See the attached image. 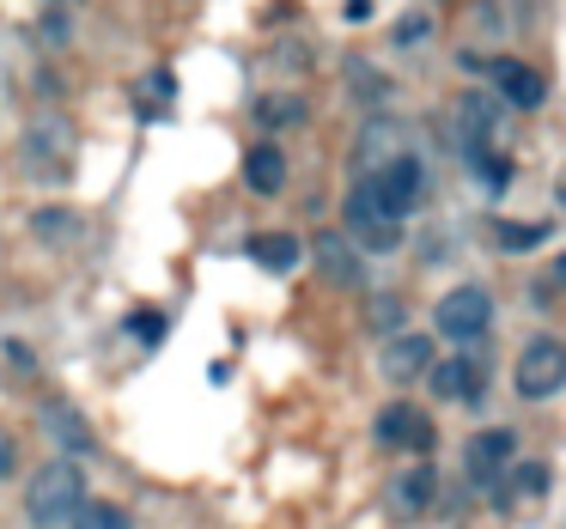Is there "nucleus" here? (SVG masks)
Instances as JSON below:
<instances>
[{"label":"nucleus","mask_w":566,"mask_h":529,"mask_svg":"<svg viewBox=\"0 0 566 529\" xmlns=\"http://www.w3.org/2000/svg\"><path fill=\"white\" fill-rule=\"evenodd\" d=\"M542 286H554V293H566V250L548 262V274H542Z\"/></svg>","instance_id":"2f4dec72"},{"label":"nucleus","mask_w":566,"mask_h":529,"mask_svg":"<svg viewBox=\"0 0 566 529\" xmlns=\"http://www.w3.org/2000/svg\"><path fill=\"white\" fill-rule=\"evenodd\" d=\"M427 366H432V335H415V329H402L396 341H384V353H378V378L384 383H415V378H427Z\"/></svg>","instance_id":"dca6fc26"},{"label":"nucleus","mask_w":566,"mask_h":529,"mask_svg":"<svg viewBox=\"0 0 566 529\" xmlns=\"http://www.w3.org/2000/svg\"><path fill=\"white\" fill-rule=\"evenodd\" d=\"M366 329L378 335V341H396V335L408 329V305H402V293H371V305H366Z\"/></svg>","instance_id":"412c9836"},{"label":"nucleus","mask_w":566,"mask_h":529,"mask_svg":"<svg viewBox=\"0 0 566 529\" xmlns=\"http://www.w3.org/2000/svg\"><path fill=\"white\" fill-rule=\"evenodd\" d=\"M342 220H347L342 237L359 250V256H396V250L408 244V225L390 220V208H384V195H378V183H371V177H354V183H347Z\"/></svg>","instance_id":"f257e3e1"},{"label":"nucleus","mask_w":566,"mask_h":529,"mask_svg":"<svg viewBox=\"0 0 566 529\" xmlns=\"http://www.w3.org/2000/svg\"><path fill=\"white\" fill-rule=\"evenodd\" d=\"M67 529H128V511L111 499H86L74 517H67Z\"/></svg>","instance_id":"b1692460"},{"label":"nucleus","mask_w":566,"mask_h":529,"mask_svg":"<svg viewBox=\"0 0 566 529\" xmlns=\"http://www.w3.org/2000/svg\"><path fill=\"white\" fill-rule=\"evenodd\" d=\"M432 499H439V468L432 463H402L390 475V487H384V505L396 517H427Z\"/></svg>","instance_id":"2eb2a0df"},{"label":"nucleus","mask_w":566,"mask_h":529,"mask_svg":"<svg viewBox=\"0 0 566 529\" xmlns=\"http://www.w3.org/2000/svg\"><path fill=\"white\" fill-rule=\"evenodd\" d=\"M512 390H517V402H554L566 390V341L560 335H530L512 366Z\"/></svg>","instance_id":"20e7f679"},{"label":"nucleus","mask_w":566,"mask_h":529,"mask_svg":"<svg viewBox=\"0 0 566 529\" xmlns=\"http://www.w3.org/2000/svg\"><path fill=\"white\" fill-rule=\"evenodd\" d=\"M19 475V438L13 426H0V480H13Z\"/></svg>","instance_id":"c756f323"},{"label":"nucleus","mask_w":566,"mask_h":529,"mask_svg":"<svg viewBox=\"0 0 566 529\" xmlns=\"http://www.w3.org/2000/svg\"><path fill=\"white\" fill-rule=\"evenodd\" d=\"M67 38H74L67 13H62V7H50V13H43V43H50V50H67Z\"/></svg>","instance_id":"c85d7f7f"},{"label":"nucleus","mask_w":566,"mask_h":529,"mask_svg":"<svg viewBox=\"0 0 566 529\" xmlns=\"http://www.w3.org/2000/svg\"><path fill=\"white\" fill-rule=\"evenodd\" d=\"M371 438L384 444V451H396V456H415V463H427V451L439 444V426H432V414L427 408H415V402H384L378 408V420H371Z\"/></svg>","instance_id":"39448f33"},{"label":"nucleus","mask_w":566,"mask_h":529,"mask_svg":"<svg viewBox=\"0 0 566 529\" xmlns=\"http://www.w3.org/2000/svg\"><path fill=\"white\" fill-rule=\"evenodd\" d=\"M31 232H38V244L62 250V244H74V237H80V213L74 208H38V213H31Z\"/></svg>","instance_id":"4be33fe9"},{"label":"nucleus","mask_w":566,"mask_h":529,"mask_svg":"<svg viewBox=\"0 0 566 529\" xmlns=\"http://www.w3.org/2000/svg\"><path fill=\"white\" fill-rule=\"evenodd\" d=\"M342 13L354 19V25H366V19H371V0H342Z\"/></svg>","instance_id":"473e14b6"},{"label":"nucleus","mask_w":566,"mask_h":529,"mask_svg":"<svg viewBox=\"0 0 566 529\" xmlns=\"http://www.w3.org/2000/svg\"><path fill=\"white\" fill-rule=\"evenodd\" d=\"M298 256H305V244H298L293 232H256V237H250V262L269 268V274H293Z\"/></svg>","instance_id":"6ab92c4d"},{"label":"nucleus","mask_w":566,"mask_h":529,"mask_svg":"<svg viewBox=\"0 0 566 529\" xmlns=\"http://www.w3.org/2000/svg\"><path fill=\"white\" fill-rule=\"evenodd\" d=\"M427 390L451 408H481L488 395V366L475 353H451V359H432L427 366Z\"/></svg>","instance_id":"f8f14e48"},{"label":"nucleus","mask_w":566,"mask_h":529,"mask_svg":"<svg viewBox=\"0 0 566 529\" xmlns=\"http://www.w3.org/2000/svg\"><path fill=\"white\" fill-rule=\"evenodd\" d=\"M244 189L262 201L286 195V152L274 147V140H256V147L244 152Z\"/></svg>","instance_id":"a211bd4d"},{"label":"nucleus","mask_w":566,"mask_h":529,"mask_svg":"<svg viewBox=\"0 0 566 529\" xmlns=\"http://www.w3.org/2000/svg\"><path fill=\"white\" fill-rule=\"evenodd\" d=\"M342 74H347V98H359L371 116H378V110H390V98H396V80L384 74V67L371 62V55H347V67H342Z\"/></svg>","instance_id":"f3484780"},{"label":"nucleus","mask_w":566,"mask_h":529,"mask_svg":"<svg viewBox=\"0 0 566 529\" xmlns=\"http://www.w3.org/2000/svg\"><path fill=\"white\" fill-rule=\"evenodd\" d=\"M67 159H74V128H67V116L43 110L25 123V135H19V165L38 177H62Z\"/></svg>","instance_id":"6e6552de"},{"label":"nucleus","mask_w":566,"mask_h":529,"mask_svg":"<svg viewBox=\"0 0 566 529\" xmlns=\"http://www.w3.org/2000/svg\"><path fill=\"white\" fill-rule=\"evenodd\" d=\"M505 480H517V499H542V493L554 487V468L548 463H517V468H505Z\"/></svg>","instance_id":"393cba45"},{"label":"nucleus","mask_w":566,"mask_h":529,"mask_svg":"<svg viewBox=\"0 0 566 529\" xmlns=\"http://www.w3.org/2000/svg\"><path fill=\"white\" fill-rule=\"evenodd\" d=\"M560 201H566V189H560Z\"/></svg>","instance_id":"f704fd0d"},{"label":"nucleus","mask_w":566,"mask_h":529,"mask_svg":"<svg viewBox=\"0 0 566 529\" xmlns=\"http://www.w3.org/2000/svg\"><path fill=\"white\" fill-rule=\"evenodd\" d=\"M86 499H92V493H86V468L67 463V456H50V463L25 480V517L38 529H67V517H74Z\"/></svg>","instance_id":"f03ea898"},{"label":"nucleus","mask_w":566,"mask_h":529,"mask_svg":"<svg viewBox=\"0 0 566 529\" xmlns=\"http://www.w3.org/2000/svg\"><path fill=\"white\" fill-rule=\"evenodd\" d=\"M512 463H517V432H512V426H481V432H469V444H463V480H469V487L493 493Z\"/></svg>","instance_id":"1a4fd4ad"},{"label":"nucleus","mask_w":566,"mask_h":529,"mask_svg":"<svg viewBox=\"0 0 566 529\" xmlns=\"http://www.w3.org/2000/svg\"><path fill=\"white\" fill-rule=\"evenodd\" d=\"M432 335H444L451 341V353H469V347H481L493 335V293L475 281L451 286V293L432 305Z\"/></svg>","instance_id":"7ed1b4c3"},{"label":"nucleus","mask_w":566,"mask_h":529,"mask_svg":"<svg viewBox=\"0 0 566 529\" xmlns=\"http://www.w3.org/2000/svg\"><path fill=\"white\" fill-rule=\"evenodd\" d=\"M38 426H43V438L55 444V456H67V463H80V456L98 451V432H92V420L80 414V408L67 402V395H43Z\"/></svg>","instance_id":"9b49d317"},{"label":"nucleus","mask_w":566,"mask_h":529,"mask_svg":"<svg viewBox=\"0 0 566 529\" xmlns=\"http://www.w3.org/2000/svg\"><path fill=\"white\" fill-rule=\"evenodd\" d=\"M444 128H451L457 152L500 147V140H505V104L493 98V92H457V104H451V116H444Z\"/></svg>","instance_id":"423d86ee"},{"label":"nucleus","mask_w":566,"mask_h":529,"mask_svg":"<svg viewBox=\"0 0 566 529\" xmlns=\"http://www.w3.org/2000/svg\"><path fill=\"white\" fill-rule=\"evenodd\" d=\"M542 237H548L542 220H493V250H505V256H524V250H536Z\"/></svg>","instance_id":"5701e85b"},{"label":"nucleus","mask_w":566,"mask_h":529,"mask_svg":"<svg viewBox=\"0 0 566 529\" xmlns=\"http://www.w3.org/2000/svg\"><path fill=\"white\" fill-rule=\"evenodd\" d=\"M50 7H62V13H67V7H80V0H50Z\"/></svg>","instance_id":"72a5a7b5"},{"label":"nucleus","mask_w":566,"mask_h":529,"mask_svg":"<svg viewBox=\"0 0 566 529\" xmlns=\"http://www.w3.org/2000/svg\"><path fill=\"white\" fill-rule=\"evenodd\" d=\"M481 74H488V92L505 104V110H542L548 104V80H542V67L517 62V55H493V62H481Z\"/></svg>","instance_id":"9d476101"},{"label":"nucleus","mask_w":566,"mask_h":529,"mask_svg":"<svg viewBox=\"0 0 566 529\" xmlns=\"http://www.w3.org/2000/svg\"><path fill=\"white\" fill-rule=\"evenodd\" d=\"M427 38H432V13H420V7H415V13H402V19L390 25V43H396V50H420Z\"/></svg>","instance_id":"bb28decb"},{"label":"nucleus","mask_w":566,"mask_h":529,"mask_svg":"<svg viewBox=\"0 0 566 529\" xmlns=\"http://www.w3.org/2000/svg\"><path fill=\"white\" fill-rule=\"evenodd\" d=\"M123 335H128L135 347H159V341H165V317H159V310H128V317H123Z\"/></svg>","instance_id":"a878e982"},{"label":"nucleus","mask_w":566,"mask_h":529,"mask_svg":"<svg viewBox=\"0 0 566 529\" xmlns=\"http://www.w3.org/2000/svg\"><path fill=\"white\" fill-rule=\"evenodd\" d=\"M140 92H147V116H153V104H159V110H171V98H177V74H171V67H153V74L140 80Z\"/></svg>","instance_id":"cd10ccee"},{"label":"nucleus","mask_w":566,"mask_h":529,"mask_svg":"<svg viewBox=\"0 0 566 529\" xmlns=\"http://www.w3.org/2000/svg\"><path fill=\"white\" fill-rule=\"evenodd\" d=\"M396 152H408V123L396 110L366 116V123H359V135H354V177H371L378 165H390Z\"/></svg>","instance_id":"ddd939ff"},{"label":"nucleus","mask_w":566,"mask_h":529,"mask_svg":"<svg viewBox=\"0 0 566 529\" xmlns=\"http://www.w3.org/2000/svg\"><path fill=\"white\" fill-rule=\"evenodd\" d=\"M0 353H7V366H19V371H31V366H38L25 341H0Z\"/></svg>","instance_id":"7c9ffc66"},{"label":"nucleus","mask_w":566,"mask_h":529,"mask_svg":"<svg viewBox=\"0 0 566 529\" xmlns=\"http://www.w3.org/2000/svg\"><path fill=\"white\" fill-rule=\"evenodd\" d=\"M250 116L262 128H298V123H311V98L305 92H269V98L250 104Z\"/></svg>","instance_id":"aec40b11"},{"label":"nucleus","mask_w":566,"mask_h":529,"mask_svg":"<svg viewBox=\"0 0 566 529\" xmlns=\"http://www.w3.org/2000/svg\"><path fill=\"white\" fill-rule=\"evenodd\" d=\"M311 262H317L323 286H335V293H359L366 286V256L342 232H311Z\"/></svg>","instance_id":"4468645a"},{"label":"nucleus","mask_w":566,"mask_h":529,"mask_svg":"<svg viewBox=\"0 0 566 529\" xmlns=\"http://www.w3.org/2000/svg\"><path fill=\"white\" fill-rule=\"evenodd\" d=\"M371 183H378V195H384V208H390V220H402V225H408V213H420V208H427V195H432L427 159H420L415 147L396 152L390 165H378V171H371Z\"/></svg>","instance_id":"0eeeda50"}]
</instances>
